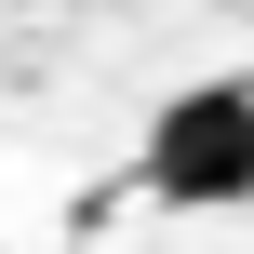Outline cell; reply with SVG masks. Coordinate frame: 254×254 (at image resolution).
<instances>
[{"label": "cell", "instance_id": "1", "mask_svg": "<svg viewBox=\"0 0 254 254\" xmlns=\"http://www.w3.org/2000/svg\"><path fill=\"white\" fill-rule=\"evenodd\" d=\"M147 188L174 214H228L254 201V80H188L147 121Z\"/></svg>", "mask_w": 254, "mask_h": 254}]
</instances>
